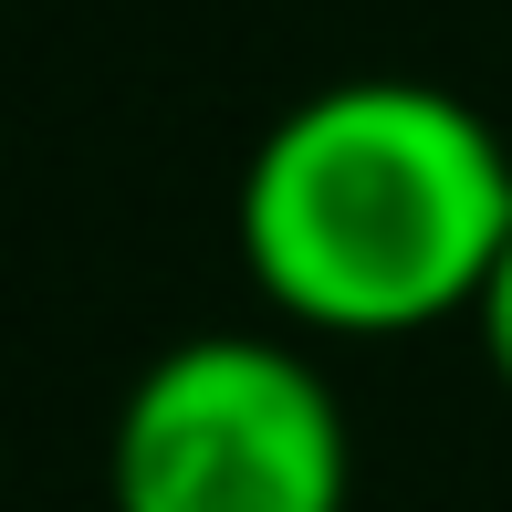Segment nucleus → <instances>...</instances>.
Instances as JSON below:
<instances>
[{"label": "nucleus", "instance_id": "f257e3e1", "mask_svg": "<svg viewBox=\"0 0 512 512\" xmlns=\"http://www.w3.org/2000/svg\"><path fill=\"white\" fill-rule=\"evenodd\" d=\"M512 251V157L439 84H324L251 147L241 262L314 335H418L471 314Z\"/></svg>", "mask_w": 512, "mask_h": 512}, {"label": "nucleus", "instance_id": "f03ea898", "mask_svg": "<svg viewBox=\"0 0 512 512\" xmlns=\"http://www.w3.org/2000/svg\"><path fill=\"white\" fill-rule=\"evenodd\" d=\"M356 450L324 366L283 335H189L126 387L105 439L115 512H345Z\"/></svg>", "mask_w": 512, "mask_h": 512}, {"label": "nucleus", "instance_id": "7ed1b4c3", "mask_svg": "<svg viewBox=\"0 0 512 512\" xmlns=\"http://www.w3.org/2000/svg\"><path fill=\"white\" fill-rule=\"evenodd\" d=\"M471 324H481V356H492V377L512 387V251L492 262V283H481V304H471Z\"/></svg>", "mask_w": 512, "mask_h": 512}]
</instances>
